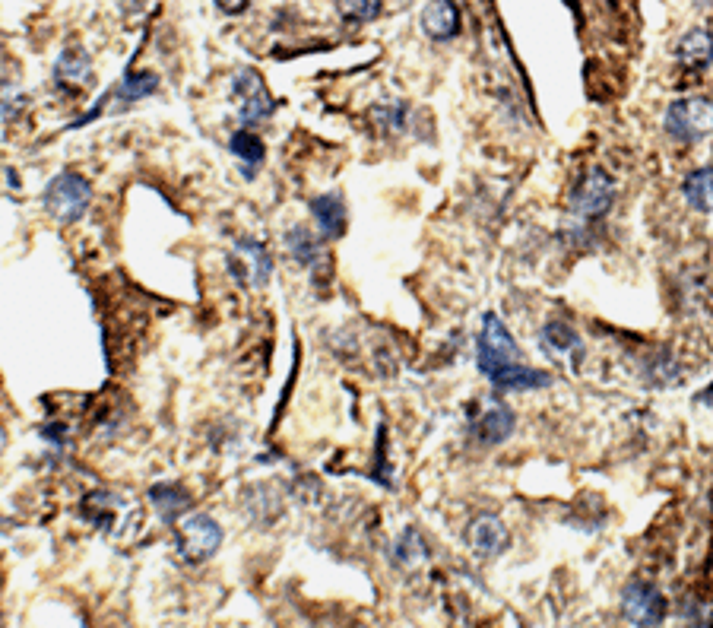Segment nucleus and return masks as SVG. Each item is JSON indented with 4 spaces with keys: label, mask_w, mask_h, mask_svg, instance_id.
<instances>
[{
    "label": "nucleus",
    "mask_w": 713,
    "mask_h": 628,
    "mask_svg": "<svg viewBox=\"0 0 713 628\" xmlns=\"http://www.w3.org/2000/svg\"><path fill=\"white\" fill-rule=\"evenodd\" d=\"M229 153L238 162V172L245 175L248 181H254L260 175V169H264V162H267V143L260 140L254 131H248V127H241V131H235L229 137Z\"/></svg>",
    "instance_id": "f8f14e48"
},
{
    "label": "nucleus",
    "mask_w": 713,
    "mask_h": 628,
    "mask_svg": "<svg viewBox=\"0 0 713 628\" xmlns=\"http://www.w3.org/2000/svg\"><path fill=\"white\" fill-rule=\"evenodd\" d=\"M517 426V419H514V410H508V406H501V403H492V406H485V413L479 416V441L482 445H501V441H508L511 432Z\"/></svg>",
    "instance_id": "f3484780"
},
{
    "label": "nucleus",
    "mask_w": 713,
    "mask_h": 628,
    "mask_svg": "<svg viewBox=\"0 0 713 628\" xmlns=\"http://www.w3.org/2000/svg\"><path fill=\"white\" fill-rule=\"evenodd\" d=\"M682 197L691 210L713 213V165H704L682 181Z\"/></svg>",
    "instance_id": "aec40b11"
},
{
    "label": "nucleus",
    "mask_w": 713,
    "mask_h": 628,
    "mask_svg": "<svg viewBox=\"0 0 713 628\" xmlns=\"http://www.w3.org/2000/svg\"><path fill=\"white\" fill-rule=\"evenodd\" d=\"M308 210H311V219L317 223L324 238L336 242V238H343L346 226H349V213H346V203L340 194H321V197H311L308 200Z\"/></svg>",
    "instance_id": "9b49d317"
},
{
    "label": "nucleus",
    "mask_w": 713,
    "mask_h": 628,
    "mask_svg": "<svg viewBox=\"0 0 713 628\" xmlns=\"http://www.w3.org/2000/svg\"><path fill=\"white\" fill-rule=\"evenodd\" d=\"M698 400H701V403H713V384L707 387V391H704V394H701Z\"/></svg>",
    "instance_id": "bb28decb"
},
{
    "label": "nucleus",
    "mask_w": 713,
    "mask_h": 628,
    "mask_svg": "<svg viewBox=\"0 0 713 628\" xmlns=\"http://www.w3.org/2000/svg\"><path fill=\"white\" fill-rule=\"evenodd\" d=\"M156 89H159V77H156L153 70H130L127 77L118 83L115 96H118L121 105H134V102L149 99Z\"/></svg>",
    "instance_id": "412c9836"
},
{
    "label": "nucleus",
    "mask_w": 713,
    "mask_h": 628,
    "mask_svg": "<svg viewBox=\"0 0 713 628\" xmlns=\"http://www.w3.org/2000/svg\"><path fill=\"white\" fill-rule=\"evenodd\" d=\"M542 349L552 356V359H580V353H584V340H580V334L565 324V321H549L546 327H542Z\"/></svg>",
    "instance_id": "dca6fc26"
},
{
    "label": "nucleus",
    "mask_w": 713,
    "mask_h": 628,
    "mask_svg": "<svg viewBox=\"0 0 713 628\" xmlns=\"http://www.w3.org/2000/svg\"><path fill=\"white\" fill-rule=\"evenodd\" d=\"M663 127L672 140L679 143H698L704 137H710L713 131V102L701 99V96H691V99H675L666 108V118Z\"/></svg>",
    "instance_id": "39448f33"
},
{
    "label": "nucleus",
    "mask_w": 713,
    "mask_h": 628,
    "mask_svg": "<svg viewBox=\"0 0 713 628\" xmlns=\"http://www.w3.org/2000/svg\"><path fill=\"white\" fill-rule=\"evenodd\" d=\"M384 10V0H336V13L343 16L346 23H371L378 20Z\"/></svg>",
    "instance_id": "b1692460"
},
{
    "label": "nucleus",
    "mask_w": 713,
    "mask_h": 628,
    "mask_svg": "<svg viewBox=\"0 0 713 628\" xmlns=\"http://www.w3.org/2000/svg\"><path fill=\"white\" fill-rule=\"evenodd\" d=\"M4 445H7V432H4V426H0V451H4Z\"/></svg>",
    "instance_id": "cd10ccee"
},
{
    "label": "nucleus",
    "mask_w": 713,
    "mask_h": 628,
    "mask_svg": "<svg viewBox=\"0 0 713 628\" xmlns=\"http://www.w3.org/2000/svg\"><path fill=\"white\" fill-rule=\"evenodd\" d=\"M229 273L238 286L245 289H264L273 276V257L264 242L257 238H238L229 254Z\"/></svg>",
    "instance_id": "423d86ee"
},
{
    "label": "nucleus",
    "mask_w": 713,
    "mask_h": 628,
    "mask_svg": "<svg viewBox=\"0 0 713 628\" xmlns=\"http://www.w3.org/2000/svg\"><path fill=\"white\" fill-rule=\"evenodd\" d=\"M222 546V527L216 524V517L210 514H187L184 521H178L175 530V549L181 562L187 565H203L210 562Z\"/></svg>",
    "instance_id": "7ed1b4c3"
},
{
    "label": "nucleus",
    "mask_w": 713,
    "mask_h": 628,
    "mask_svg": "<svg viewBox=\"0 0 713 628\" xmlns=\"http://www.w3.org/2000/svg\"><path fill=\"white\" fill-rule=\"evenodd\" d=\"M115 508H118V502L111 495H105V492H92V495L83 498L86 517L96 527H102V530H111V524H115Z\"/></svg>",
    "instance_id": "5701e85b"
},
{
    "label": "nucleus",
    "mask_w": 713,
    "mask_h": 628,
    "mask_svg": "<svg viewBox=\"0 0 713 628\" xmlns=\"http://www.w3.org/2000/svg\"><path fill=\"white\" fill-rule=\"evenodd\" d=\"M393 559H397V565H403V568H412L422 559H428V543L422 540V533L416 527H406L397 537V543H393Z\"/></svg>",
    "instance_id": "4be33fe9"
},
{
    "label": "nucleus",
    "mask_w": 713,
    "mask_h": 628,
    "mask_svg": "<svg viewBox=\"0 0 713 628\" xmlns=\"http://www.w3.org/2000/svg\"><path fill=\"white\" fill-rule=\"evenodd\" d=\"M248 4H251V0H216V7H219L225 16H241V13L248 10Z\"/></svg>",
    "instance_id": "a878e982"
},
{
    "label": "nucleus",
    "mask_w": 713,
    "mask_h": 628,
    "mask_svg": "<svg viewBox=\"0 0 713 628\" xmlns=\"http://www.w3.org/2000/svg\"><path fill=\"white\" fill-rule=\"evenodd\" d=\"M552 384V375L542 372V368H530V365H511L504 368L498 378H492V387L501 394H527V391H542V387Z\"/></svg>",
    "instance_id": "2eb2a0df"
},
{
    "label": "nucleus",
    "mask_w": 713,
    "mask_h": 628,
    "mask_svg": "<svg viewBox=\"0 0 713 628\" xmlns=\"http://www.w3.org/2000/svg\"><path fill=\"white\" fill-rule=\"evenodd\" d=\"M508 540H511V533L498 514H479L476 521L466 527V543L479 559L501 556V552L508 549Z\"/></svg>",
    "instance_id": "9d476101"
},
{
    "label": "nucleus",
    "mask_w": 713,
    "mask_h": 628,
    "mask_svg": "<svg viewBox=\"0 0 713 628\" xmlns=\"http://www.w3.org/2000/svg\"><path fill=\"white\" fill-rule=\"evenodd\" d=\"M232 99H235V115L248 131L257 124L270 121L276 112V99L270 96L264 77L251 67H241L232 77Z\"/></svg>",
    "instance_id": "20e7f679"
},
{
    "label": "nucleus",
    "mask_w": 713,
    "mask_h": 628,
    "mask_svg": "<svg viewBox=\"0 0 713 628\" xmlns=\"http://www.w3.org/2000/svg\"><path fill=\"white\" fill-rule=\"evenodd\" d=\"M622 616L634 628H656L666 619V597L650 581H631L622 590Z\"/></svg>",
    "instance_id": "0eeeda50"
},
{
    "label": "nucleus",
    "mask_w": 713,
    "mask_h": 628,
    "mask_svg": "<svg viewBox=\"0 0 713 628\" xmlns=\"http://www.w3.org/2000/svg\"><path fill=\"white\" fill-rule=\"evenodd\" d=\"M371 124L378 134H397L406 124V105H374L371 108Z\"/></svg>",
    "instance_id": "393cba45"
},
{
    "label": "nucleus",
    "mask_w": 713,
    "mask_h": 628,
    "mask_svg": "<svg viewBox=\"0 0 713 628\" xmlns=\"http://www.w3.org/2000/svg\"><path fill=\"white\" fill-rule=\"evenodd\" d=\"M675 58L685 67L713 64V35L707 29H688L679 39V45H675Z\"/></svg>",
    "instance_id": "a211bd4d"
},
{
    "label": "nucleus",
    "mask_w": 713,
    "mask_h": 628,
    "mask_svg": "<svg viewBox=\"0 0 713 628\" xmlns=\"http://www.w3.org/2000/svg\"><path fill=\"white\" fill-rule=\"evenodd\" d=\"M286 251L295 264H302L314 276L317 286H324V280L330 276V257L321 245V238L308 232V226H292L286 232Z\"/></svg>",
    "instance_id": "1a4fd4ad"
},
{
    "label": "nucleus",
    "mask_w": 713,
    "mask_h": 628,
    "mask_svg": "<svg viewBox=\"0 0 713 628\" xmlns=\"http://www.w3.org/2000/svg\"><path fill=\"white\" fill-rule=\"evenodd\" d=\"M520 362V346L514 334L501 324L498 314H482V334H479V372L485 378H498L504 368Z\"/></svg>",
    "instance_id": "f03ea898"
},
{
    "label": "nucleus",
    "mask_w": 713,
    "mask_h": 628,
    "mask_svg": "<svg viewBox=\"0 0 713 628\" xmlns=\"http://www.w3.org/2000/svg\"><path fill=\"white\" fill-rule=\"evenodd\" d=\"M422 29L428 39L435 42H450L460 32V7L454 0H428L422 10Z\"/></svg>",
    "instance_id": "ddd939ff"
},
{
    "label": "nucleus",
    "mask_w": 713,
    "mask_h": 628,
    "mask_svg": "<svg viewBox=\"0 0 713 628\" xmlns=\"http://www.w3.org/2000/svg\"><path fill=\"white\" fill-rule=\"evenodd\" d=\"M42 203L54 223H77L92 203V184L80 172H61L48 181Z\"/></svg>",
    "instance_id": "f257e3e1"
},
{
    "label": "nucleus",
    "mask_w": 713,
    "mask_h": 628,
    "mask_svg": "<svg viewBox=\"0 0 713 628\" xmlns=\"http://www.w3.org/2000/svg\"><path fill=\"white\" fill-rule=\"evenodd\" d=\"M612 200H615V181L603 169H590L574 188L571 213L580 216V219L606 216L612 210Z\"/></svg>",
    "instance_id": "6e6552de"
},
{
    "label": "nucleus",
    "mask_w": 713,
    "mask_h": 628,
    "mask_svg": "<svg viewBox=\"0 0 713 628\" xmlns=\"http://www.w3.org/2000/svg\"><path fill=\"white\" fill-rule=\"evenodd\" d=\"M149 505L156 508V514L165 524H175V521H181V514L194 508V498L178 483H156L149 489Z\"/></svg>",
    "instance_id": "4468645a"
},
{
    "label": "nucleus",
    "mask_w": 713,
    "mask_h": 628,
    "mask_svg": "<svg viewBox=\"0 0 713 628\" xmlns=\"http://www.w3.org/2000/svg\"><path fill=\"white\" fill-rule=\"evenodd\" d=\"M54 77H58V83L70 86V89H77L83 83L92 80V61H89V54L83 48H67L58 64H54Z\"/></svg>",
    "instance_id": "6ab92c4d"
}]
</instances>
